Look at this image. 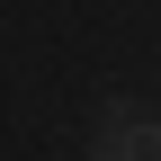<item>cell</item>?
<instances>
[{"mask_svg": "<svg viewBox=\"0 0 161 161\" xmlns=\"http://www.w3.org/2000/svg\"><path fill=\"white\" fill-rule=\"evenodd\" d=\"M80 161H161V108L108 98L98 125H90V143H80Z\"/></svg>", "mask_w": 161, "mask_h": 161, "instance_id": "1", "label": "cell"}]
</instances>
